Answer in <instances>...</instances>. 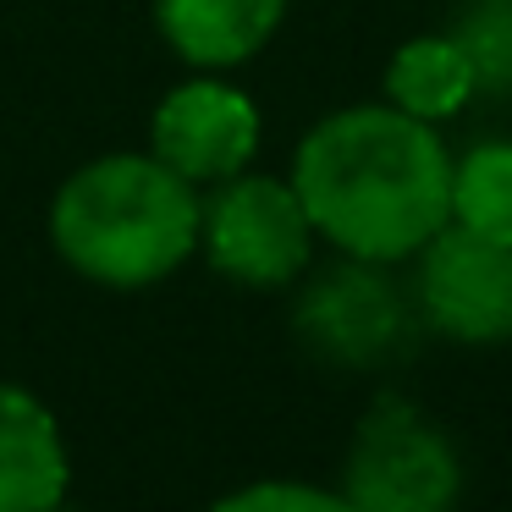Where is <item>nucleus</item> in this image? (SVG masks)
Masks as SVG:
<instances>
[{
  "mask_svg": "<svg viewBox=\"0 0 512 512\" xmlns=\"http://www.w3.org/2000/svg\"><path fill=\"white\" fill-rule=\"evenodd\" d=\"M292 188L336 254L408 265L446 226L452 155L430 122L397 105H342L298 138Z\"/></svg>",
  "mask_w": 512,
  "mask_h": 512,
  "instance_id": "nucleus-1",
  "label": "nucleus"
},
{
  "mask_svg": "<svg viewBox=\"0 0 512 512\" xmlns=\"http://www.w3.org/2000/svg\"><path fill=\"white\" fill-rule=\"evenodd\" d=\"M204 193L144 149L78 166L50 199V243L61 265L111 292H144L199 254Z\"/></svg>",
  "mask_w": 512,
  "mask_h": 512,
  "instance_id": "nucleus-2",
  "label": "nucleus"
},
{
  "mask_svg": "<svg viewBox=\"0 0 512 512\" xmlns=\"http://www.w3.org/2000/svg\"><path fill=\"white\" fill-rule=\"evenodd\" d=\"M292 331L331 369H386L408 358L424 320L413 287L391 276V265L336 254L331 265L298 276Z\"/></svg>",
  "mask_w": 512,
  "mask_h": 512,
  "instance_id": "nucleus-3",
  "label": "nucleus"
},
{
  "mask_svg": "<svg viewBox=\"0 0 512 512\" xmlns=\"http://www.w3.org/2000/svg\"><path fill=\"white\" fill-rule=\"evenodd\" d=\"M336 490L358 512H457L463 457L419 402L386 391L358 419Z\"/></svg>",
  "mask_w": 512,
  "mask_h": 512,
  "instance_id": "nucleus-4",
  "label": "nucleus"
},
{
  "mask_svg": "<svg viewBox=\"0 0 512 512\" xmlns=\"http://www.w3.org/2000/svg\"><path fill=\"white\" fill-rule=\"evenodd\" d=\"M314 221L303 210L292 177L237 171V177L204 188L199 210V254L215 276L232 287L276 292L298 287V276L314 265Z\"/></svg>",
  "mask_w": 512,
  "mask_h": 512,
  "instance_id": "nucleus-5",
  "label": "nucleus"
},
{
  "mask_svg": "<svg viewBox=\"0 0 512 512\" xmlns=\"http://www.w3.org/2000/svg\"><path fill=\"white\" fill-rule=\"evenodd\" d=\"M408 265L424 331L463 347L512 342V243H490L446 221Z\"/></svg>",
  "mask_w": 512,
  "mask_h": 512,
  "instance_id": "nucleus-6",
  "label": "nucleus"
},
{
  "mask_svg": "<svg viewBox=\"0 0 512 512\" xmlns=\"http://www.w3.org/2000/svg\"><path fill=\"white\" fill-rule=\"evenodd\" d=\"M259 133H265L259 105L237 83H226V72H199V78L177 83L155 105V116H149V155L166 160L182 182H193L204 193L254 166Z\"/></svg>",
  "mask_w": 512,
  "mask_h": 512,
  "instance_id": "nucleus-7",
  "label": "nucleus"
},
{
  "mask_svg": "<svg viewBox=\"0 0 512 512\" xmlns=\"http://www.w3.org/2000/svg\"><path fill=\"white\" fill-rule=\"evenodd\" d=\"M72 490V452L45 397L0 380V512H56Z\"/></svg>",
  "mask_w": 512,
  "mask_h": 512,
  "instance_id": "nucleus-8",
  "label": "nucleus"
},
{
  "mask_svg": "<svg viewBox=\"0 0 512 512\" xmlns=\"http://www.w3.org/2000/svg\"><path fill=\"white\" fill-rule=\"evenodd\" d=\"M287 0H155V28L193 72L248 67L276 39Z\"/></svg>",
  "mask_w": 512,
  "mask_h": 512,
  "instance_id": "nucleus-9",
  "label": "nucleus"
},
{
  "mask_svg": "<svg viewBox=\"0 0 512 512\" xmlns=\"http://www.w3.org/2000/svg\"><path fill=\"white\" fill-rule=\"evenodd\" d=\"M479 94L474 61L468 50L446 34H413L397 45V56L386 61V105L419 116V122L441 127L446 116H457Z\"/></svg>",
  "mask_w": 512,
  "mask_h": 512,
  "instance_id": "nucleus-10",
  "label": "nucleus"
},
{
  "mask_svg": "<svg viewBox=\"0 0 512 512\" xmlns=\"http://www.w3.org/2000/svg\"><path fill=\"white\" fill-rule=\"evenodd\" d=\"M446 221L490 243H512V138H479L452 155Z\"/></svg>",
  "mask_w": 512,
  "mask_h": 512,
  "instance_id": "nucleus-11",
  "label": "nucleus"
},
{
  "mask_svg": "<svg viewBox=\"0 0 512 512\" xmlns=\"http://www.w3.org/2000/svg\"><path fill=\"white\" fill-rule=\"evenodd\" d=\"M452 39L468 50L485 94H512V0H463Z\"/></svg>",
  "mask_w": 512,
  "mask_h": 512,
  "instance_id": "nucleus-12",
  "label": "nucleus"
},
{
  "mask_svg": "<svg viewBox=\"0 0 512 512\" xmlns=\"http://www.w3.org/2000/svg\"><path fill=\"white\" fill-rule=\"evenodd\" d=\"M204 512H358L342 490L309 485V479H254V485L226 490Z\"/></svg>",
  "mask_w": 512,
  "mask_h": 512,
  "instance_id": "nucleus-13",
  "label": "nucleus"
},
{
  "mask_svg": "<svg viewBox=\"0 0 512 512\" xmlns=\"http://www.w3.org/2000/svg\"><path fill=\"white\" fill-rule=\"evenodd\" d=\"M56 512H67V507H56Z\"/></svg>",
  "mask_w": 512,
  "mask_h": 512,
  "instance_id": "nucleus-14",
  "label": "nucleus"
}]
</instances>
